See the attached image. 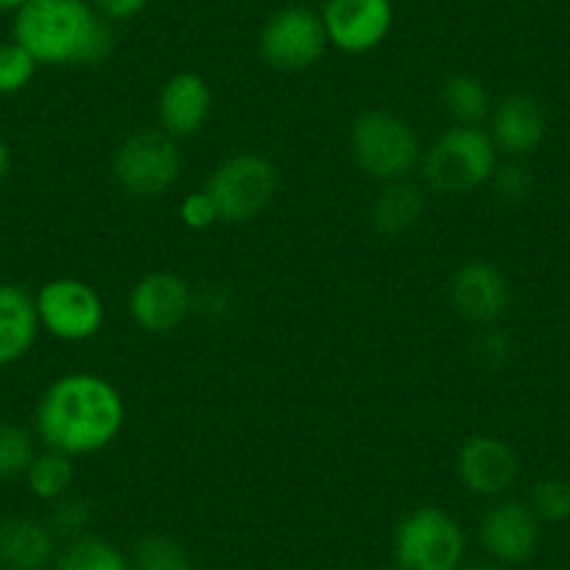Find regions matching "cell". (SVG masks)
<instances>
[{
  "mask_svg": "<svg viewBox=\"0 0 570 570\" xmlns=\"http://www.w3.org/2000/svg\"><path fill=\"white\" fill-rule=\"evenodd\" d=\"M126 403L118 389L96 372H68L40 394L35 434L48 451L65 456H92L118 440Z\"/></svg>",
  "mask_w": 570,
  "mask_h": 570,
  "instance_id": "6da1fadb",
  "label": "cell"
},
{
  "mask_svg": "<svg viewBox=\"0 0 570 570\" xmlns=\"http://www.w3.org/2000/svg\"><path fill=\"white\" fill-rule=\"evenodd\" d=\"M12 40L46 68H90L115 48L112 26L90 0H26Z\"/></svg>",
  "mask_w": 570,
  "mask_h": 570,
  "instance_id": "7a4b0ae2",
  "label": "cell"
},
{
  "mask_svg": "<svg viewBox=\"0 0 570 570\" xmlns=\"http://www.w3.org/2000/svg\"><path fill=\"white\" fill-rule=\"evenodd\" d=\"M498 168V149L484 126H459L442 131L431 149L422 151L420 171L425 185L442 196L475 194L490 185Z\"/></svg>",
  "mask_w": 570,
  "mask_h": 570,
  "instance_id": "3957f363",
  "label": "cell"
},
{
  "mask_svg": "<svg viewBox=\"0 0 570 570\" xmlns=\"http://www.w3.org/2000/svg\"><path fill=\"white\" fill-rule=\"evenodd\" d=\"M353 160L366 177L377 183L409 179L422 163V142L414 126L386 109H366L350 129Z\"/></svg>",
  "mask_w": 570,
  "mask_h": 570,
  "instance_id": "277c9868",
  "label": "cell"
},
{
  "mask_svg": "<svg viewBox=\"0 0 570 570\" xmlns=\"http://www.w3.org/2000/svg\"><path fill=\"white\" fill-rule=\"evenodd\" d=\"M464 553V529L440 507L414 509L394 529L392 557L397 570H459Z\"/></svg>",
  "mask_w": 570,
  "mask_h": 570,
  "instance_id": "5b68a950",
  "label": "cell"
},
{
  "mask_svg": "<svg viewBox=\"0 0 570 570\" xmlns=\"http://www.w3.org/2000/svg\"><path fill=\"white\" fill-rule=\"evenodd\" d=\"M279 188V171L257 151H238L213 168L205 190L216 202L218 222L249 224L268 210Z\"/></svg>",
  "mask_w": 570,
  "mask_h": 570,
  "instance_id": "8992f818",
  "label": "cell"
},
{
  "mask_svg": "<svg viewBox=\"0 0 570 570\" xmlns=\"http://www.w3.org/2000/svg\"><path fill=\"white\" fill-rule=\"evenodd\" d=\"M183 155L163 129H140L115 149L112 177L131 199H160L177 185Z\"/></svg>",
  "mask_w": 570,
  "mask_h": 570,
  "instance_id": "52a82bcc",
  "label": "cell"
},
{
  "mask_svg": "<svg viewBox=\"0 0 570 570\" xmlns=\"http://www.w3.org/2000/svg\"><path fill=\"white\" fill-rule=\"evenodd\" d=\"M40 327L59 342H90L107 322L101 294L87 279L53 277L35 294Z\"/></svg>",
  "mask_w": 570,
  "mask_h": 570,
  "instance_id": "ba28073f",
  "label": "cell"
},
{
  "mask_svg": "<svg viewBox=\"0 0 570 570\" xmlns=\"http://www.w3.org/2000/svg\"><path fill=\"white\" fill-rule=\"evenodd\" d=\"M327 31L322 14L308 7H285L266 20L257 37L261 59L283 73L308 70L325 57Z\"/></svg>",
  "mask_w": 570,
  "mask_h": 570,
  "instance_id": "9c48e42d",
  "label": "cell"
},
{
  "mask_svg": "<svg viewBox=\"0 0 570 570\" xmlns=\"http://www.w3.org/2000/svg\"><path fill=\"white\" fill-rule=\"evenodd\" d=\"M131 322L151 336H168L194 311V288L183 274L151 272L131 285L126 299Z\"/></svg>",
  "mask_w": 570,
  "mask_h": 570,
  "instance_id": "30bf717a",
  "label": "cell"
},
{
  "mask_svg": "<svg viewBox=\"0 0 570 570\" xmlns=\"http://www.w3.org/2000/svg\"><path fill=\"white\" fill-rule=\"evenodd\" d=\"M448 303L459 320L470 325H495L512 305V288L509 279L495 263L490 261H464L448 279Z\"/></svg>",
  "mask_w": 570,
  "mask_h": 570,
  "instance_id": "8fae6325",
  "label": "cell"
},
{
  "mask_svg": "<svg viewBox=\"0 0 570 570\" xmlns=\"http://www.w3.org/2000/svg\"><path fill=\"white\" fill-rule=\"evenodd\" d=\"M540 525L525 501L498 498L481 514L479 542L498 564H523L537 553Z\"/></svg>",
  "mask_w": 570,
  "mask_h": 570,
  "instance_id": "7c38bea8",
  "label": "cell"
},
{
  "mask_svg": "<svg viewBox=\"0 0 570 570\" xmlns=\"http://www.w3.org/2000/svg\"><path fill=\"white\" fill-rule=\"evenodd\" d=\"M327 42L344 53H370L394 26L392 0H327L322 9Z\"/></svg>",
  "mask_w": 570,
  "mask_h": 570,
  "instance_id": "4fadbf2b",
  "label": "cell"
},
{
  "mask_svg": "<svg viewBox=\"0 0 570 570\" xmlns=\"http://www.w3.org/2000/svg\"><path fill=\"white\" fill-rule=\"evenodd\" d=\"M456 479L479 498H507L520 479V459L507 440L492 434H475L459 448Z\"/></svg>",
  "mask_w": 570,
  "mask_h": 570,
  "instance_id": "5bb4252c",
  "label": "cell"
},
{
  "mask_svg": "<svg viewBox=\"0 0 570 570\" xmlns=\"http://www.w3.org/2000/svg\"><path fill=\"white\" fill-rule=\"evenodd\" d=\"M490 137L498 155L509 160H525L542 146L548 135V112L531 92H512L501 98L490 112Z\"/></svg>",
  "mask_w": 570,
  "mask_h": 570,
  "instance_id": "9a60e30c",
  "label": "cell"
},
{
  "mask_svg": "<svg viewBox=\"0 0 570 570\" xmlns=\"http://www.w3.org/2000/svg\"><path fill=\"white\" fill-rule=\"evenodd\" d=\"M213 109V90L199 73H174L171 79L163 85L160 98H157V118L166 135L174 140L179 137L199 135L202 126L207 124Z\"/></svg>",
  "mask_w": 570,
  "mask_h": 570,
  "instance_id": "2e32d148",
  "label": "cell"
},
{
  "mask_svg": "<svg viewBox=\"0 0 570 570\" xmlns=\"http://www.w3.org/2000/svg\"><path fill=\"white\" fill-rule=\"evenodd\" d=\"M59 551V537L48 520L7 514L0 518V570H48Z\"/></svg>",
  "mask_w": 570,
  "mask_h": 570,
  "instance_id": "e0dca14e",
  "label": "cell"
},
{
  "mask_svg": "<svg viewBox=\"0 0 570 570\" xmlns=\"http://www.w3.org/2000/svg\"><path fill=\"white\" fill-rule=\"evenodd\" d=\"M35 294L18 283H0V366H12L35 350L40 336Z\"/></svg>",
  "mask_w": 570,
  "mask_h": 570,
  "instance_id": "ac0fdd59",
  "label": "cell"
},
{
  "mask_svg": "<svg viewBox=\"0 0 570 570\" xmlns=\"http://www.w3.org/2000/svg\"><path fill=\"white\" fill-rule=\"evenodd\" d=\"M425 190L411 179L386 183L370 205V224L383 238H400L422 222Z\"/></svg>",
  "mask_w": 570,
  "mask_h": 570,
  "instance_id": "d6986e66",
  "label": "cell"
},
{
  "mask_svg": "<svg viewBox=\"0 0 570 570\" xmlns=\"http://www.w3.org/2000/svg\"><path fill=\"white\" fill-rule=\"evenodd\" d=\"M51 570H131L129 553L98 534L70 537L59 546Z\"/></svg>",
  "mask_w": 570,
  "mask_h": 570,
  "instance_id": "ffe728a7",
  "label": "cell"
},
{
  "mask_svg": "<svg viewBox=\"0 0 570 570\" xmlns=\"http://www.w3.org/2000/svg\"><path fill=\"white\" fill-rule=\"evenodd\" d=\"M440 104L459 126H484L492 112V98L484 81L473 73L448 76L440 90Z\"/></svg>",
  "mask_w": 570,
  "mask_h": 570,
  "instance_id": "44dd1931",
  "label": "cell"
},
{
  "mask_svg": "<svg viewBox=\"0 0 570 570\" xmlns=\"http://www.w3.org/2000/svg\"><path fill=\"white\" fill-rule=\"evenodd\" d=\"M26 487H29L31 495L42 503H53L59 501L62 495H68L70 487H73L76 479V468H73V459L65 456L59 451H37L35 462L29 464L26 470Z\"/></svg>",
  "mask_w": 570,
  "mask_h": 570,
  "instance_id": "7402d4cb",
  "label": "cell"
},
{
  "mask_svg": "<svg viewBox=\"0 0 570 570\" xmlns=\"http://www.w3.org/2000/svg\"><path fill=\"white\" fill-rule=\"evenodd\" d=\"M131 570H194L188 548L168 534H149L137 537L129 551Z\"/></svg>",
  "mask_w": 570,
  "mask_h": 570,
  "instance_id": "603a6c76",
  "label": "cell"
},
{
  "mask_svg": "<svg viewBox=\"0 0 570 570\" xmlns=\"http://www.w3.org/2000/svg\"><path fill=\"white\" fill-rule=\"evenodd\" d=\"M37 434L18 422H0V481L23 479L37 456Z\"/></svg>",
  "mask_w": 570,
  "mask_h": 570,
  "instance_id": "cb8c5ba5",
  "label": "cell"
},
{
  "mask_svg": "<svg viewBox=\"0 0 570 570\" xmlns=\"http://www.w3.org/2000/svg\"><path fill=\"white\" fill-rule=\"evenodd\" d=\"M531 512L537 514L540 523H568L570 520V481L557 479H540L529 492Z\"/></svg>",
  "mask_w": 570,
  "mask_h": 570,
  "instance_id": "d4e9b609",
  "label": "cell"
},
{
  "mask_svg": "<svg viewBox=\"0 0 570 570\" xmlns=\"http://www.w3.org/2000/svg\"><path fill=\"white\" fill-rule=\"evenodd\" d=\"M37 62L18 40L0 42V96H18L35 81Z\"/></svg>",
  "mask_w": 570,
  "mask_h": 570,
  "instance_id": "484cf974",
  "label": "cell"
},
{
  "mask_svg": "<svg viewBox=\"0 0 570 570\" xmlns=\"http://www.w3.org/2000/svg\"><path fill=\"white\" fill-rule=\"evenodd\" d=\"M490 185L503 205H523L534 190V174L525 166V160H509L507 157V163H498Z\"/></svg>",
  "mask_w": 570,
  "mask_h": 570,
  "instance_id": "4316f807",
  "label": "cell"
},
{
  "mask_svg": "<svg viewBox=\"0 0 570 570\" xmlns=\"http://www.w3.org/2000/svg\"><path fill=\"white\" fill-rule=\"evenodd\" d=\"M90 520H92V507L87 498L81 495H62L59 501L51 503V518H48V525L57 537H79L87 534L90 529Z\"/></svg>",
  "mask_w": 570,
  "mask_h": 570,
  "instance_id": "83f0119b",
  "label": "cell"
},
{
  "mask_svg": "<svg viewBox=\"0 0 570 570\" xmlns=\"http://www.w3.org/2000/svg\"><path fill=\"white\" fill-rule=\"evenodd\" d=\"M473 361L481 366V370H503L509 361L514 358V342L495 325L481 327L479 336L473 338Z\"/></svg>",
  "mask_w": 570,
  "mask_h": 570,
  "instance_id": "f1b7e54d",
  "label": "cell"
},
{
  "mask_svg": "<svg viewBox=\"0 0 570 570\" xmlns=\"http://www.w3.org/2000/svg\"><path fill=\"white\" fill-rule=\"evenodd\" d=\"M179 218L188 229L194 233H202V229H210L213 224L218 222V210H216V202L210 199L207 190H196V194L185 196V202L179 205Z\"/></svg>",
  "mask_w": 570,
  "mask_h": 570,
  "instance_id": "f546056e",
  "label": "cell"
},
{
  "mask_svg": "<svg viewBox=\"0 0 570 570\" xmlns=\"http://www.w3.org/2000/svg\"><path fill=\"white\" fill-rule=\"evenodd\" d=\"M199 308V314L210 322H227L235 314V297L227 288H218L210 285L205 292L194 294V311Z\"/></svg>",
  "mask_w": 570,
  "mask_h": 570,
  "instance_id": "4dcf8cb0",
  "label": "cell"
},
{
  "mask_svg": "<svg viewBox=\"0 0 570 570\" xmlns=\"http://www.w3.org/2000/svg\"><path fill=\"white\" fill-rule=\"evenodd\" d=\"M92 7L109 20V23H120V20H131L149 7L151 0H90Z\"/></svg>",
  "mask_w": 570,
  "mask_h": 570,
  "instance_id": "1f68e13d",
  "label": "cell"
},
{
  "mask_svg": "<svg viewBox=\"0 0 570 570\" xmlns=\"http://www.w3.org/2000/svg\"><path fill=\"white\" fill-rule=\"evenodd\" d=\"M9 171H12V146H9L7 137L0 135V183L9 177Z\"/></svg>",
  "mask_w": 570,
  "mask_h": 570,
  "instance_id": "d6a6232c",
  "label": "cell"
},
{
  "mask_svg": "<svg viewBox=\"0 0 570 570\" xmlns=\"http://www.w3.org/2000/svg\"><path fill=\"white\" fill-rule=\"evenodd\" d=\"M23 3H26V0H0V14H3V12L14 14L20 7H23Z\"/></svg>",
  "mask_w": 570,
  "mask_h": 570,
  "instance_id": "836d02e7",
  "label": "cell"
},
{
  "mask_svg": "<svg viewBox=\"0 0 570 570\" xmlns=\"http://www.w3.org/2000/svg\"><path fill=\"white\" fill-rule=\"evenodd\" d=\"M459 570H501V568H498V564H470V568H464L462 564Z\"/></svg>",
  "mask_w": 570,
  "mask_h": 570,
  "instance_id": "e575fe53",
  "label": "cell"
}]
</instances>
